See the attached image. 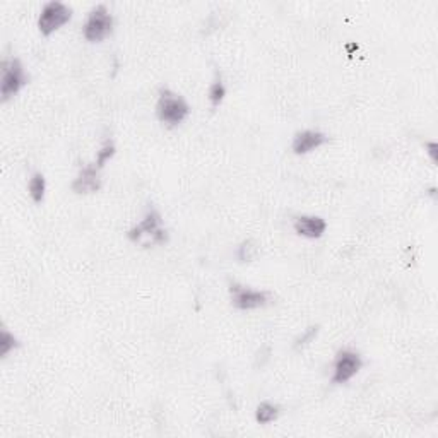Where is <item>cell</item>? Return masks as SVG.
Returning <instances> with one entry per match:
<instances>
[{"label":"cell","instance_id":"obj_1","mask_svg":"<svg viewBox=\"0 0 438 438\" xmlns=\"http://www.w3.org/2000/svg\"><path fill=\"white\" fill-rule=\"evenodd\" d=\"M156 113L158 118L163 124L175 127L182 124L183 120L190 113V106L182 96L177 93H173L171 89H161L159 91L158 105H156Z\"/></svg>","mask_w":438,"mask_h":438},{"label":"cell","instance_id":"obj_2","mask_svg":"<svg viewBox=\"0 0 438 438\" xmlns=\"http://www.w3.org/2000/svg\"><path fill=\"white\" fill-rule=\"evenodd\" d=\"M30 77L24 72V67L19 59H9L2 62V86H0V94L2 101H7L9 98L18 94L24 86L28 84Z\"/></svg>","mask_w":438,"mask_h":438},{"label":"cell","instance_id":"obj_3","mask_svg":"<svg viewBox=\"0 0 438 438\" xmlns=\"http://www.w3.org/2000/svg\"><path fill=\"white\" fill-rule=\"evenodd\" d=\"M113 30V18L105 6H96L86 19L83 35L88 42H101Z\"/></svg>","mask_w":438,"mask_h":438},{"label":"cell","instance_id":"obj_4","mask_svg":"<svg viewBox=\"0 0 438 438\" xmlns=\"http://www.w3.org/2000/svg\"><path fill=\"white\" fill-rule=\"evenodd\" d=\"M72 18V9L69 6H65L62 2H52L45 4L42 14L38 18V28L42 31V35L48 36L53 31H57L59 28H62L64 24H67Z\"/></svg>","mask_w":438,"mask_h":438},{"label":"cell","instance_id":"obj_5","mask_svg":"<svg viewBox=\"0 0 438 438\" xmlns=\"http://www.w3.org/2000/svg\"><path fill=\"white\" fill-rule=\"evenodd\" d=\"M127 236L132 241H142V236H151L153 243H166L168 241V231L161 228V214L154 207L146 212L144 219L137 226L129 230Z\"/></svg>","mask_w":438,"mask_h":438},{"label":"cell","instance_id":"obj_6","mask_svg":"<svg viewBox=\"0 0 438 438\" xmlns=\"http://www.w3.org/2000/svg\"><path fill=\"white\" fill-rule=\"evenodd\" d=\"M363 359L356 351L341 350L334 358L333 384H346L362 370Z\"/></svg>","mask_w":438,"mask_h":438},{"label":"cell","instance_id":"obj_7","mask_svg":"<svg viewBox=\"0 0 438 438\" xmlns=\"http://www.w3.org/2000/svg\"><path fill=\"white\" fill-rule=\"evenodd\" d=\"M230 294L231 303L240 310L259 309V306H264L269 301V294L265 292H257V289L238 284V282H231Z\"/></svg>","mask_w":438,"mask_h":438},{"label":"cell","instance_id":"obj_8","mask_svg":"<svg viewBox=\"0 0 438 438\" xmlns=\"http://www.w3.org/2000/svg\"><path fill=\"white\" fill-rule=\"evenodd\" d=\"M101 188V178H100V168L94 165H86L81 168L77 178L72 182V190L76 194H94Z\"/></svg>","mask_w":438,"mask_h":438},{"label":"cell","instance_id":"obj_9","mask_svg":"<svg viewBox=\"0 0 438 438\" xmlns=\"http://www.w3.org/2000/svg\"><path fill=\"white\" fill-rule=\"evenodd\" d=\"M293 226L294 231L305 238H321L327 230L325 219L321 216H298Z\"/></svg>","mask_w":438,"mask_h":438},{"label":"cell","instance_id":"obj_10","mask_svg":"<svg viewBox=\"0 0 438 438\" xmlns=\"http://www.w3.org/2000/svg\"><path fill=\"white\" fill-rule=\"evenodd\" d=\"M325 142V134L318 132V130H303V132H298L296 136H294L292 149L294 154H306L310 153V151L323 146Z\"/></svg>","mask_w":438,"mask_h":438},{"label":"cell","instance_id":"obj_11","mask_svg":"<svg viewBox=\"0 0 438 438\" xmlns=\"http://www.w3.org/2000/svg\"><path fill=\"white\" fill-rule=\"evenodd\" d=\"M279 413H281L279 406H276V404L267 403V400H265V403H260L259 406H257L255 420H257V423H260V425L272 423V421H276L277 417H279Z\"/></svg>","mask_w":438,"mask_h":438},{"label":"cell","instance_id":"obj_12","mask_svg":"<svg viewBox=\"0 0 438 438\" xmlns=\"http://www.w3.org/2000/svg\"><path fill=\"white\" fill-rule=\"evenodd\" d=\"M28 190H30L31 199L35 200L36 204L43 202L45 199V190H47V180L42 173H35L30 180V185H28Z\"/></svg>","mask_w":438,"mask_h":438},{"label":"cell","instance_id":"obj_13","mask_svg":"<svg viewBox=\"0 0 438 438\" xmlns=\"http://www.w3.org/2000/svg\"><path fill=\"white\" fill-rule=\"evenodd\" d=\"M19 346H21V342L14 338V334H11L6 327H2V330H0V356L6 358L11 351H14Z\"/></svg>","mask_w":438,"mask_h":438},{"label":"cell","instance_id":"obj_14","mask_svg":"<svg viewBox=\"0 0 438 438\" xmlns=\"http://www.w3.org/2000/svg\"><path fill=\"white\" fill-rule=\"evenodd\" d=\"M224 96H226V88H224L223 81H221V76H218V79L209 88V101H211L212 106H218L224 100Z\"/></svg>","mask_w":438,"mask_h":438},{"label":"cell","instance_id":"obj_15","mask_svg":"<svg viewBox=\"0 0 438 438\" xmlns=\"http://www.w3.org/2000/svg\"><path fill=\"white\" fill-rule=\"evenodd\" d=\"M115 156V144H113L112 139H106L103 142V146H101V149L98 151V156H96V166L103 168L105 163L108 161V159H112Z\"/></svg>","mask_w":438,"mask_h":438},{"label":"cell","instance_id":"obj_16","mask_svg":"<svg viewBox=\"0 0 438 438\" xmlns=\"http://www.w3.org/2000/svg\"><path fill=\"white\" fill-rule=\"evenodd\" d=\"M255 255H257V247H255V243L250 240L243 241V243L238 247V252H236V257H238L241 262L252 260Z\"/></svg>","mask_w":438,"mask_h":438},{"label":"cell","instance_id":"obj_17","mask_svg":"<svg viewBox=\"0 0 438 438\" xmlns=\"http://www.w3.org/2000/svg\"><path fill=\"white\" fill-rule=\"evenodd\" d=\"M315 334H317V327H310L309 330H306L305 334H303V338L300 339V341H298V345H296V347H303L305 345H309L310 341H312V339L315 338Z\"/></svg>","mask_w":438,"mask_h":438},{"label":"cell","instance_id":"obj_18","mask_svg":"<svg viewBox=\"0 0 438 438\" xmlns=\"http://www.w3.org/2000/svg\"><path fill=\"white\" fill-rule=\"evenodd\" d=\"M427 151H428V154H430V158H432V161L435 163L437 161V149H438V146H437V142H428L427 146Z\"/></svg>","mask_w":438,"mask_h":438}]
</instances>
